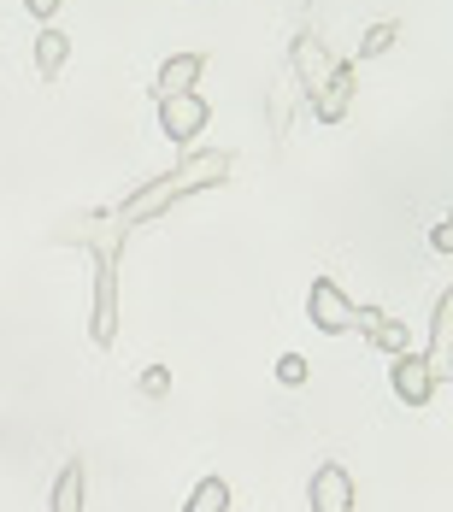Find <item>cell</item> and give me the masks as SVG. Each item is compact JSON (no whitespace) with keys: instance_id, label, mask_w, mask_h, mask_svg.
I'll list each match as a JSON object with an SVG mask.
<instances>
[{"instance_id":"obj_1","label":"cell","mask_w":453,"mask_h":512,"mask_svg":"<svg viewBox=\"0 0 453 512\" xmlns=\"http://www.w3.org/2000/svg\"><path fill=\"white\" fill-rule=\"evenodd\" d=\"M218 177H230V154H189L177 171H165L159 183H148V189H136L130 195V206H124V224H142V218H153V212H165L171 201H183L189 189H206V183H218Z\"/></svg>"},{"instance_id":"obj_2","label":"cell","mask_w":453,"mask_h":512,"mask_svg":"<svg viewBox=\"0 0 453 512\" xmlns=\"http://www.w3.org/2000/svg\"><path fill=\"white\" fill-rule=\"evenodd\" d=\"M118 242H124V236H112V230H106V242H95V259H101V271H95V283H101V289H95V342H112V336H118Z\"/></svg>"},{"instance_id":"obj_3","label":"cell","mask_w":453,"mask_h":512,"mask_svg":"<svg viewBox=\"0 0 453 512\" xmlns=\"http://www.w3.org/2000/svg\"><path fill=\"white\" fill-rule=\"evenodd\" d=\"M353 301L342 295V283H330V277H318L312 283V295H306V318H312V330H324V336H342L353 330Z\"/></svg>"},{"instance_id":"obj_4","label":"cell","mask_w":453,"mask_h":512,"mask_svg":"<svg viewBox=\"0 0 453 512\" xmlns=\"http://www.w3.org/2000/svg\"><path fill=\"white\" fill-rule=\"evenodd\" d=\"M206 118H212V106L201 101V95H177V101H159V130L171 136V142H195L206 130Z\"/></svg>"},{"instance_id":"obj_5","label":"cell","mask_w":453,"mask_h":512,"mask_svg":"<svg viewBox=\"0 0 453 512\" xmlns=\"http://www.w3.org/2000/svg\"><path fill=\"white\" fill-rule=\"evenodd\" d=\"M389 383H395V395H401L406 407H424V401L436 395V365H430L424 354H395Z\"/></svg>"},{"instance_id":"obj_6","label":"cell","mask_w":453,"mask_h":512,"mask_svg":"<svg viewBox=\"0 0 453 512\" xmlns=\"http://www.w3.org/2000/svg\"><path fill=\"white\" fill-rule=\"evenodd\" d=\"M201 71H206V53H171L153 77V95L159 101H177V95H195L201 89Z\"/></svg>"},{"instance_id":"obj_7","label":"cell","mask_w":453,"mask_h":512,"mask_svg":"<svg viewBox=\"0 0 453 512\" xmlns=\"http://www.w3.org/2000/svg\"><path fill=\"white\" fill-rule=\"evenodd\" d=\"M312 512H353V477L336 460L312 471Z\"/></svg>"},{"instance_id":"obj_8","label":"cell","mask_w":453,"mask_h":512,"mask_svg":"<svg viewBox=\"0 0 453 512\" xmlns=\"http://www.w3.org/2000/svg\"><path fill=\"white\" fill-rule=\"evenodd\" d=\"M330 71H336V59H330V48H324V42H318L312 30H301V36H295V83H301L306 95H318Z\"/></svg>"},{"instance_id":"obj_9","label":"cell","mask_w":453,"mask_h":512,"mask_svg":"<svg viewBox=\"0 0 453 512\" xmlns=\"http://www.w3.org/2000/svg\"><path fill=\"white\" fill-rule=\"evenodd\" d=\"M348 106H353V65L336 59V71H330V77H324V89L312 95V112H318L324 124H342V112H348Z\"/></svg>"},{"instance_id":"obj_10","label":"cell","mask_w":453,"mask_h":512,"mask_svg":"<svg viewBox=\"0 0 453 512\" xmlns=\"http://www.w3.org/2000/svg\"><path fill=\"white\" fill-rule=\"evenodd\" d=\"M353 324L383 348V354H406V324L395 318V312H383V307H359L353 312Z\"/></svg>"},{"instance_id":"obj_11","label":"cell","mask_w":453,"mask_h":512,"mask_svg":"<svg viewBox=\"0 0 453 512\" xmlns=\"http://www.w3.org/2000/svg\"><path fill=\"white\" fill-rule=\"evenodd\" d=\"M83 495H89V471H83V460L71 454V460L59 465V477H53L48 512H83Z\"/></svg>"},{"instance_id":"obj_12","label":"cell","mask_w":453,"mask_h":512,"mask_svg":"<svg viewBox=\"0 0 453 512\" xmlns=\"http://www.w3.org/2000/svg\"><path fill=\"white\" fill-rule=\"evenodd\" d=\"M430 365H436V383L453 377V289L442 295V307H436V348H430Z\"/></svg>"},{"instance_id":"obj_13","label":"cell","mask_w":453,"mask_h":512,"mask_svg":"<svg viewBox=\"0 0 453 512\" xmlns=\"http://www.w3.org/2000/svg\"><path fill=\"white\" fill-rule=\"evenodd\" d=\"M65 59H71V42H65V30H42V36H36V71H42V77H59V65H65Z\"/></svg>"},{"instance_id":"obj_14","label":"cell","mask_w":453,"mask_h":512,"mask_svg":"<svg viewBox=\"0 0 453 512\" xmlns=\"http://www.w3.org/2000/svg\"><path fill=\"white\" fill-rule=\"evenodd\" d=\"M183 512H230V483L224 477H201L195 495L183 501Z\"/></svg>"},{"instance_id":"obj_15","label":"cell","mask_w":453,"mask_h":512,"mask_svg":"<svg viewBox=\"0 0 453 512\" xmlns=\"http://www.w3.org/2000/svg\"><path fill=\"white\" fill-rule=\"evenodd\" d=\"M395 36H401V24H395V18H389V24H371V30H365V42H359V59H377V53H389L395 48Z\"/></svg>"},{"instance_id":"obj_16","label":"cell","mask_w":453,"mask_h":512,"mask_svg":"<svg viewBox=\"0 0 453 512\" xmlns=\"http://www.w3.org/2000/svg\"><path fill=\"white\" fill-rule=\"evenodd\" d=\"M136 389H142V395H148V401H165V395H171V371H165V365H148V371H142V383H136Z\"/></svg>"},{"instance_id":"obj_17","label":"cell","mask_w":453,"mask_h":512,"mask_svg":"<svg viewBox=\"0 0 453 512\" xmlns=\"http://www.w3.org/2000/svg\"><path fill=\"white\" fill-rule=\"evenodd\" d=\"M277 383L301 389V383H306V359H301V354H283V359H277Z\"/></svg>"},{"instance_id":"obj_18","label":"cell","mask_w":453,"mask_h":512,"mask_svg":"<svg viewBox=\"0 0 453 512\" xmlns=\"http://www.w3.org/2000/svg\"><path fill=\"white\" fill-rule=\"evenodd\" d=\"M430 248H436V254H453V224H436V230H430Z\"/></svg>"},{"instance_id":"obj_19","label":"cell","mask_w":453,"mask_h":512,"mask_svg":"<svg viewBox=\"0 0 453 512\" xmlns=\"http://www.w3.org/2000/svg\"><path fill=\"white\" fill-rule=\"evenodd\" d=\"M24 6H30L36 18H53V12H59V0H24Z\"/></svg>"},{"instance_id":"obj_20","label":"cell","mask_w":453,"mask_h":512,"mask_svg":"<svg viewBox=\"0 0 453 512\" xmlns=\"http://www.w3.org/2000/svg\"><path fill=\"white\" fill-rule=\"evenodd\" d=\"M448 224H453V212H448Z\"/></svg>"}]
</instances>
